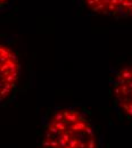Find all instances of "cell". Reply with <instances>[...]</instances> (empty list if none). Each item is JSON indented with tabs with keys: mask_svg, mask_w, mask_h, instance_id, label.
Returning <instances> with one entry per match:
<instances>
[{
	"mask_svg": "<svg viewBox=\"0 0 132 148\" xmlns=\"http://www.w3.org/2000/svg\"><path fill=\"white\" fill-rule=\"evenodd\" d=\"M41 148H98L90 121L77 110L62 108L50 117Z\"/></svg>",
	"mask_w": 132,
	"mask_h": 148,
	"instance_id": "1",
	"label": "cell"
},
{
	"mask_svg": "<svg viewBox=\"0 0 132 148\" xmlns=\"http://www.w3.org/2000/svg\"><path fill=\"white\" fill-rule=\"evenodd\" d=\"M21 66L16 53L7 45L0 46V100H6L16 88Z\"/></svg>",
	"mask_w": 132,
	"mask_h": 148,
	"instance_id": "2",
	"label": "cell"
},
{
	"mask_svg": "<svg viewBox=\"0 0 132 148\" xmlns=\"http://www.w3.org/2000/svg\"><path fill=\"white\" fill-rule=\"evenodd\" d=\"M113 97L117 108L125 116L132 117V65L122 69L116 74Z\"/></svg>",
	"mask_w": 132,
	"mask_h": 148,
	"instance_id": "3",
	"label": "cell"
},
{
	"mask_svg": "<svg viewBox=\"0 0 132 148\" xmlns=\"http://www.w3.org/2000/svg\"><path fill=\"white\" fill-rule=\"evenodd\" d=\"M84 2L96 14L132 17V0H84Z\"/></svg>",
	"mask_w": 132,
	"mask_h": 148,
	"instance_id": "4",
	"label": "cell"
},
{
	"mask_svg": "<svg viewBox=\"0 0 132 148\" xmlns=\"http://www.w3.org/2000/svg\"><path fill=\"white\" fill-rule=\"evenodd\" d=\"M7 0H1V6H3V3H6Z\"/></svg>",
	"mask_w": 132,
	"mask_h": 148,
	"instance_id": "5",
	"label": "cell"
}]
</instances>
